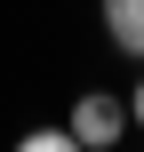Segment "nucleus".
Returning <instances> with one entry per match:
<instances>
[{"label": "nucleus", "instance_id": "2", "mask_svg": "<svg viewBox=\"0 0 144 152\" xmlns=\"http://www.w3.org/2000/svg\"><path fill=\"white\" fill-rule=\"evenodd\" d=\"M104 32H112L120 56H136V64H144V0H104Z\"/></svg>", "mask_w": 144, "mask_h": 152}, {"label": "nucleus", "instance_id": "1", "mask_svg": "<svg viewBox=\"0 0 144 152\" xmlns=\"http://www.w3.org/2000/svg\"><path fill=\"white\" fill-rule=\"evenodd\" d=\"M72 144L88 152H112L120 136H128V96H112V88H80V104H72Z\"/></svg>", "mask_w": 144, "mask_h": 152}, {"label": "nucleus", "instance_id": "3", "mask_svg": "<svg viewBox=\"0 0 144 152\" xmlns=\"http://www.w3.org/2000/svg\"><path fill=\"white\" fill-rule=\"evenodd\" d=\"M24 152H72V128H24Z\"/></svg>", "mask_w": 144, "mask_h": 152}, {"label": "nucleus", "instance_id": "4", "mask_svg": "<svg viewBox=\"0 0 144 152\" xmlns=\"http://www.w3.org/2000/svg\"><path fill=\"white\" fill-rule=\"evenodd\" d=\"M128 128H144V88H136V96H128Z\"/></svg>", "mask_w": 144, "mask_h": 152}]
</instances>
